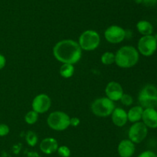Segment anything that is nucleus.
<instances>
[{"label": "nucleus", "mask_w": 157, "mask_h": 157, "mask_svg": "<svg viewBox=\"0 0 157 157\" xmlns=\"http://www.w3.org/2000/svg\"><path fill=\"white\" fill-rule=\"evenodd\" d=\"M141 3L147 7H154L157 5V0H142Z\"/></svg>", "instance_id": "26"}, {"label": "nucleus", "mask_w": 157, "mask_h": 157, "mask_svg": "<svg viewBox=\"0 0 157 157\" xmlns=\"http://www.w3.org/2000/svg\"><path fill=\"white\" fill-rule=\"evenodd\" d=\"M135 143L131 140L123 139L117 146V152L121 157H132L135 153Z\"/></svg>", "instance_id": "12"}, {"label": "nucleus", "mask_w": 157, "mask_h": 157, "mask_svg": "<svg viewBox=\"0 0 157 157\" xmlns=\"http://www.w3.org/2000/svg\"><path fill=\"white\" fill-rule=\"evenodd\" d=\"M138 101L144 109L157 107V87L154 85H146L139 92Z\"/></svg>", "instance_id": "3"}, {"label": "nucleus", "mask_w": 157, "mask_h": 157, "mask_svg": "<svg viewBox=\"0 0 157 157\" xmlns=\"http://www.w3.org/2000/svg\"><path fill=\"white\" fill-rule=\"evenodd\" d=\"M111 119L113 123L118 127H122L127 124V112L122 108H115L111 115Z\"/></svg>", "instance_id": "15"}, {"label": "nucleus", "mask_w": 157, "mask_h": 157, "mask_svg": "<svg viewBox=\"0 0 157 157\" xmlns=\"http://www.w3.org/2000/svg\"><path fill=\"white\" fill-rule=\"evenodd\" d=\"M127 36L125 29L119 26H110L104 32V37L108 42L112 44H118L124 40Z\"/></svg>", "instance_id": "9"}, {"label": "nucleus", "mask_w": 157, "mask_h": 157, "mask_svg": "<svg viewBox=\"0 0 157 157\" xmlns=\"http://www.w3.org/2000/svg\"><path fill=\"white\" fill-rule=\"evenodd\" d=\"M121 102L123 105L126 106H130L133 104V99L130 94H126L124 93L123 94L122 97L121 98Z\"/></svg>", "instance_id": "23"}, {"label": "nucleus", "mask_w": 157, "mask_h": 157, "mask_svg": "<svg viewBox=\"0 0 157 157\" xmlns=\"http://www.w3.org/2000/svg\"><path fill=\"white\" fill-rule=\"evenodd\" d=\"M6 63V57H5L3 55H2V54H0V69H3V68L5 67Z\"/></svg>", "instance_id": "28"}, {"label": "nucleus", "mask_w": 157, "mask_h": 157, "mask_svg": "<svg viewBox=\"0 0 157 157\" xmlns=\"http://www.w3.org/2000/svg\"><path fill=\"white\" fill-rule=\"evenodd\" d=\"M144 109L141 106H135L133 107L130 108L128 112H127L128 121H130L132 123L140 121L142 119Z\"/></svg>", "instance_id": "16"}, {"label": "nucleus", "mask_w": 157, "mask_h": 157, "mask_svg": "<svg viewBox=\"0 0 157 157\" xmlns=\"http://www.w3.org/2000/svg\"><path fill=\"white\" fill-rule=\"evenodd\" d=\"M70 120V116L67 113L61 111H55L49 114L47 123L49 127L54 130L63 131L71 126Z\"/></svg>", "instance_id": "4"}, {"label": "nucleus", "mask_w": 157, "mask_h": 157, "mask_svg": "<svg viewBox=\"0 0 157 157\" xmlns=\"http://www.w3.org/2000/svg\"><path fill=\"white\" fill-rule=\"evenodd\" d=\"M53 54L58 61L74 65L81 59L82 49L75 40L64 39L54 46Z\"/></svg>", "instance_id": "1"}, {"label": "nucleus", "mask_w": 157, "mask_h": 157, "mask_svg": "<svg viewBox=\"0 0 157 157\" xmlns=\"http://www.w3.org/2000/svg\"><path fill=\"white\" fill-rule=\"evenodd\" d=\"M157 49V35H143L138 41L137 50L144 56L153 55Z\"/></svg>", "instance_id": "7"}, {"label": "nucleus", "mask_w": 157, "mask_h": 157, "mask_svg": "<svg viewBox=\"0 0 157 157\" xmlns=\"http://www.w3.org/2000/svg\"><path fill=\"white\" fill-rule=\"evenodd\" d=\"M38 113L34 110H31L28 112L25 115V121L27 124L33 125L38 121Z\"/></svg>", "instance_id": "20"}, {"label": "nucleus", "mask_w": 157, "mask_h": 157, "mask_svg": "<svg viewBox=\"0 0 157 157\" xmlns=\"http://www.w3.org/2000/svg\"><path fill=\"white\" fill-rule=\"evenodd\" d=\"M106 95L113 102L119 101L124 94L122 86L117 82H110L105 88Z\"/></svg>", "instance_id": "11"}, {"label": "nucleus", "mask_w": 157, "mask_h": 157, "mask_svg": "<svg viewBox=\"0 0 157 157\" xmlns=\"http://www.w3.org/2000/svg\"><path fill=\"white\" fill-rule=\"evenodd\" d=\"M137 157H157V155L153 151L146 150L141 152Z\"/></svg>", "instance_id": "25"}, {"label": "nucleus", "mask_w": 157, "mask_h": 157, "mask_svg": "<svg viewBox=\"0 0 157 157\" xmlns=\"http://www.w3.org/2000/svg\"><path fill=\"white\" fill-rule=\"evenodd\" d=\"M58 143L53 137H47L41 140L40 143V150L46 155H51L57 152L58 148Z\"/></svg>", "instance_id": "14"}, {"label": "nucleus", "mask_w": 157, "mask_h": 157, "mask_svg": "<svg viewBox=\"0 0 157 157\" xmlns=\"http://www.w3.org/2000/svg\"><path fill=\"white\" fill-rule=\"evenodd\" d=\"M142 121L147 128L156 129L157 128V110L153 108L144 109L143 112Z\"/></svg>", "instance_id": "13"}, {"label": "nucleus", "mask_w": 157, "mask_h": 157, "mask_svg": "<svg viewBox=\"0 0 157 157\" xmlns=\"http://www.w3.org/2000/svg\"><path fill=\"white\" fill-rule=\"evenodd\" d=\"M74 72H75V67L72 64L63 63V65L60 68V75L63 78H70L74 75Z\"/></svg>", "instance_id": "18"}, {"label": "nucleus", "mask_w": 157, "mask_h": 157, "mask_svg": "<svg viewBox=\"0 0 157 157\" xmlns=\"http://www.w3.org/2000/svg\"><path fill=\"white\" fill-rule=\"evenodd\" d=\"M101 62L104 65H112L115 62V54L112 52H105L101 55Z\"/></svg>", "instance_id": "19"}, {"label": "nucleus", "mask_w": 157, "mask_h": 157, "mask_svg": "<svg viewBox=\"0 0 157 157\" xmlns=\"http://www.w3.org/2000/svg\"><path fill=\"white\" fill-rule=\"evenodd\" d=\"M101 37L96 31L88 29L81 34L78 40V44L81 49L85 51L95 50L99 46Z\"/></svg>", "instance_id": "6"}, {"label": "nucleus", "mask_w": 157, "mask_h": 157, "mask_svg": "<svg viewBox=\"0 0 157 157\" xmlns=\"http://www.w3.org/2000/svg\"><path fill=\"white\" fill-rule=\"evenodd\" d=\"M139 58V52L132 46H122L115 54V63L123 69L133 67L137 64Z\"/></svg>", "instance_id": "2"}, {"label": "nucleus", "mask_w": 157, "mask_h": 157, "mask_svg": "<svg viewBox=\"0 0 157 157\" xmlns=\"http://www.w3.org/2000/svg\"><path fill=\"white\" fill-rule=\"evenodd\" d=\"M9 127L6 124H0V136H6L9 133Z\"/></svg>", "instance_id": "24"}, {"label": "nucleus", "mask_w": 157, "mask_h": 157, "mask_svg": "<svg viewBox=\"0 0 157 157\" xmlns=\"http://www.w3.org/2000/svg\"><path fill=\"white\" fill-rule=\"evenodd\" d=\"M114 109V103L107 96L96 99L91 104L92 112L98 117L109 116Z\"/></svg>", "instance_id": "5"}, {"label": "nucleus", "mask_w": 157, "mask_h": 157, "mask_svg": "<svg viewBox=\"0 0 157 157\" xmlns=\"http://www.w3.org/2000/svg\"><path fill=\"white\" fill-rule=\"evenodd\" d=\"M148 134V128L143 122H136L133 123L128 131L129 139L135 144L140 143L147 138Z\"/></svg>", "instance_id": "8"}, {"label": "nucleus", "mask_w": 157, "mask_h": 157, "mask_svg": "<svg viewBox=\"0 0 157 157\" xmlns=\"http://www.w3.org/2000/svg\"><path fill=\"white\" fill-rule=\"evenodd\" d=\"M52 106V100L50 97L44 93L39 94L34 98L32 101V110L39 113H44L49 110Z\"/></svg>", "instance_id": "10"}, {"label": "nucleus", "mask_w": 157, "mask_h": 157, "mask_svg": "<svg viewBox=\"0 0 157 157\" xmlns=\"http://www.w3.org/2000/svg\"><path fill=\"white\" fill-rule=\"evenodd\" d=\"M25 140L26 143H27V144L29 146H35L37 144V143H38V138L35 132H33V131H29L27 132V134H26Z\"/></svg>", "instance_id": "21"}, {"label": "nucleus", "mask_w": 157, "mask_h": 157, "mask_svg": "<svg viewBox=\"0 0 157 157\" xmlns=\"http://www.w3.org/2000/svg\"><path fill=\"white\" fill-rule=\"evenodd\" d=\"M80 124V119L78 117H72L71 118L70 120V125L74 126V127H77L78 125Z\"/></svg>", "instance_id": "27"}, {"label": "nucleus", "mask_w": 157, "mask_h": 157, "mask_svg": "<svg viewBox=\"0 0 157 157\" xmlns=\"http://www.w3.org/2000/svg\"><path fill=\"white\" fill-rule=\"evenodd\" d=\"M133 1H134L135 2H136V3H141V2H142V0H133Z\"/></svg>", "instance_id": "29"}, {"label": "nucleus", "mask_w": 157, "mask_h": 157, "mask_svg": "<svg viewBox=\"0 0 157 157\" xmlns=\"http://www.w3.org/2000/svg\"><path fill=\"white\" fill-rule=\"evenodd\" d=\"M57 152L61 157H70L71 154V149L67 146H58Z\"/></svg>", "instance_id": "22"}, {"label": "nucleus", "mask_w": 157, "mask_h": 157, "mask_svg": "<svg viewBox=\"0 0 157 157\" xmlns=\"http://www.w3.org/2000/svg\"><path fill=\"white\" fill-rule=\"evenodd\" d=\"M137 31L143 35H150L153 33V26L147 20H140L136 23Z\"/></svg>", "instance_id": "17"}]
</instances>
